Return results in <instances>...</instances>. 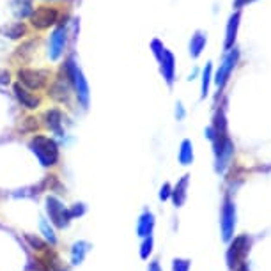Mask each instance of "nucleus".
<instances>
[{
  "mask_svg": "<svg viewBox=\"0 0 271 271\" xmlns=\"http://www.w3.org/2000/svg\"><path fill=\"white\" fill-rule=\"evenodd\" d=\"M2 48H4V43H0V50H2Z\"/></svg>",
  "mask_w": 271,
  "mask_h": 271,
  "instance_id": "a211bd4d",
  "label": "nucleus"
},
{
  "mask_svg": "<svg viewBox=\"0 0 271 271\" xmlns=\"http://www.w3.org/2000/svg\"><path fill=\"white\" fill-rule=\"evenodd\" d=\"M64 66H66V71H67V75H70L71 85H73V91H75V94H77L78 103L82 105L84 110H87L89 101H91V89H89V82H87V78H85L84 71H82V67L78 66V62L75 60L73 55L66 60Z\"/></svg>",
  "mask_w": 271,
  "mask_h": 271,
  "instance_id": "f257e3e1",
  "label": "nucleus"
},
{
  "mask_svg": "<svg viewBox=\"0 0 271 271\" xmlns=\"http://www.w3.org/2000/svg\"><path fill=\"white\" fill-rule=\"evenodd\" d=\"M23 122H25V128H22V131H36L37 129V122L34 117H27Z\"/></svg>",
  "mask_w": 271,
  "mask_h": 271,
  "instance_id": "f8f14e48",
  "label": "nucleus"
},
{
  "mask_svg": "<svg viewBox=\"0 0 271 271\" xmlns=\"http://www.w3.org/2000/svg\"><path fill=\"white\" fill-rule=\"evenodd\" d=\"M46 209H48V215H50L51 222L57 225V227H64L67 225V220L71 218L70 211L62 206V202L55 197H48L46 198Z\"/></svg>",
  "mask_w": 271,
  "mask_h": 271,
  "instance_id": "0eeeda50",
  "label": "nucleus"
},
{
  "mask_svg": "<svg viewBox=\"0 0 271 271\" xmlns=\"http://www.w3.org/2000/svg\"><path fill=\"white\" fill-rule=\"evenodd\" d=\"M59 16H60L59 9L53 8V6H39V8L32 9L29 20H30V25L36 30H46L59 22Z\"/></svg>",
  "mask_w": 271,
  "mask_h": 271,
  "instance_id": "20e7f679",
  "label": "nucleus"
},
{
  "mask_svg": "<svg viewBox=\"0 0 271 271\" xmlns=\"http://www.w3.org/2000/svg\"><path fill=\"white\" fill-rule=\"evenodd\" d=\"M27 239H29V241L32 243L34 246H39V248H44V245H43V243L39 241V239H34L32 236H27Z\"/></svg>",
  "mask_w": 271,
  "mask_h": 271,
  "instance_id": "f3484780",
  "label": "nucleus"
},
{
  "mask_svg": "<svg viewBox=\"0 0 271 271\" xmlns=\"http://www.w3.org/2000/svg\"><path fill=\"white\" fill-rule=\"evenodd\" d=\"M84 211H85L84 206H82V204H77V206H75V208L70 211V215H71V216H77V215H82V213H84Z\"/></svg>",
  "mask_w": 271,
  "mask_h": 271,
  "instance_id": "4468645a",
  "label": "nucleus"
},
{
  "mask_svg": "<svg viewBox=\"0 0 271 271\" xmlns=\"http://www.w3.org/2000/svg\"><path fill=\"white\" fill-rule=\"evenodd\" d=\"M34 48H36V41H27V43H23L22 46L16 48L13 60L18 64H27L30 60V57H32Z\"/></svg>",
  "mask_w": 271,
  "mask_h": 271,
  "instance_id": "9b49d317",
  "label": "nucleus"
},
{
  "mask_svg": "<svg viewBox=\"0 0 271 271\" xmlns=\"http://www.w3.org/2000/svg\"><path fill=\"white\" fill-rule=\"evenodd\" d=\"M30 151L36 154V158L41 161V165L51 167L55 165L59 160V146L55 144V140L44 135H36L32 137L29 144Z\"/></svg>",
  "mask_w": 271,
  "mask_h": 271,
  "instance_id": "f03ea898",
  "label": "nucleus"
},
{
  "mask_svg": "<svg viewBox=\"0 0 271 271\" xmlns=\"http://www.w3.org/2000/svg\"><path fill=\"white\" fill-rule=\"evenodd\" d=\"M16 78L23 87L30 91H39L50 82V71L48 70H32V67H20L16 71Z\"/></svg>",
  "mask_w": 271,
  "mask_h": 271,
  "instance_id": "7ed1b4c3",
  "label": "nucleus"
},
{
  "mask_svg": "<svg viewBox=\"0 0 271 271\" xmlns=\"http://www.w3.org/2000/svg\"><path fill=\"white\" fill-rule=\"evenodd\" d=\"M67 39H70V30H67L66 23H60L50 36V44H48V57H50V60L57 62L64 55Z\"/></svg>",
  "mask_w": 271,
  "mask_h": 271,
  "instance_id": "423d86ee",
  "label": "nucleus"
},
{
  "mask_svg": "<svg viewBox=\"0 0 271 271\" xmlns=\"http://www.w3.org/2000/svg\"><path fill=\"white\" fill-rule=\"evenodd\" d=\"M0 84L2 85H6V84H9V73L8 71H0Z\"/></svg>",
  "mask_w": 271,
  "mask_h": 271,
  "instance_id": "dca6fc26",
  "label": "nucleus"
},
{
  "mask_svg": "<svg viewBox=\"0 0 271 271\" xmlns=\"http://www.w3.org/2000/svg\"><path fill=\"white\" fill-rule=\"evenodd\" d=\"M0 36L8 37V39H22L27 36V25L23 22H13L8 25L0 27Z\"/></svg>",
  "mask_w": 271,
  "mask_h": 271,
  "instance_id": "9d476101",
  "label": "nucleus"
},
{
  "mask_svg": "<svg viewBox=\"0 0 271 271\" xmlns=\"http://www.w3.org/2000/svg\"><path fill=\"white\" fill-rule=\"evenodd\" d=\"M71 91H73V85H71L70 80V75L66 71V66L60 67L59 75L51 85L48 87V96H50L53 101H59V103H70V96Z\"/></svg>",
  "mask_w": 271,
  "mask_h": 271,
  "instance_id": "39448f33",
  "label": "nucleus"
},
{
  "mask_svg": "<svg viewBox=\"0 0 271 271\" xmlns=\"http://www.w3.org/2000/svg\"><path fill=\"white\" fill-rule=\"evenodd\" d=\"M13 92H15V98L18 99L20 105L25 106V108H29V110H36L37 106L41 105V98H39V96L34 94L30 89L23 87L20 82H16V84L13 85Z\"/></svg>",
  "mask_w": 271,
  "mask_h": 271,
  "instance_id": "6e6552de",
  "label": "nucleus"
},
{
  "mask_svg": "<svg viewBox=\"0 0 271 271\" xmlns=\"http://www.w3.org/2000/svg\"><path fill=\"white\" fill-rule=\"evenodd\" d=\"M165 71H167V77H169V80H170V71H172V57H170V55H167Z\"/></svg>",
  "mask_w": 271,
  "mask_h": 271,
  "instance_id": "2eb2a0df",
  "label": "nucleus"
},
{
  "mask_svg": "<svg viewBox=\"0 0 271 271\" xmlns=\"http://www.w3.org/2000/svg\"><path fill=\"white\" fill-rule=\"evenodd\" d=\"M41 231L44 232V236H46L48 239H50L51 243H55V236H53V232H51V229L48 227V224L44 220H41Z\"/></svg>",
  "mask_w": 271,
  "mask_h": 271,
  "instance_id": "ddd939ff",
  "label": "nucleus"
},
{
  "mask_svg": "<svg viewBox=\"0 0 271 271\" xmlns=\"http://www.w3.org/2000/svg\"><path fill=\"white\" fill-rule=\"evenodd\" d=\"M44 126H46L50 131H53L55 135L62 137L64 129H62V112L59 108H48L43 115Z\"/></svg>",
  "mask_w": 271,
  "mask_h": 271,
  "instance_id": "1a4fd4ad",
  "label": "nucleus"
}]
</instances>
